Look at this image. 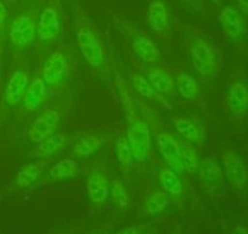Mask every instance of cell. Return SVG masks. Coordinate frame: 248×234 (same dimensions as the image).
Listing matches in <instances>:
<instances>
[{
  "label": "cell",
  "instance_id": "cell-35",
  "mask_svg": "<svg viewBox=\"0 0 248 234\" xmlns=\"http://www.w3.org/2000/svg\"><path fill=\"white\" fill-rule=\"evenodd\" d=\"M212 1H214V3H216V4H219L221 1V0H212Z\"/></svg>",
  "mask_w": 248,
  "mask_h": 234
},
{
  "label": "cell",
  "instance_id": "cell-25",
  "mask_svg": "<svg viewBox=\"0 0 248 234\" xmlns=\"http://www.w3.org/2000/svg\"><path fill=\"white\" fill-rule=\"evenodd\" d=\"M100 145H101V140L97 135L92 134V133H87L83 134L82 137L78 138L75 143V154L78 157H90L94 152L99 150Z\"/></svg>",
  "mask_w": 248,
  "mask_h": 234
},
{
  "label": "cell",
  "instance_id": "cell-5",
  "mask_svg": "<svg viewBox=\"0 0 248 234\" xmlns=\"http://www.w3.org/2000/svg\"><path fill=\"white\" fill-rule=\"evenodd\" d=\"M35 34H37V21H35V15L31 11L20 14L13 21L9 32L11 43L20 49L31 47V44L34 42Z\"/></svg>",
  "mask_w": 248,
  "mask_h": 234
},
{
  "label": "cell",
  "instance_id": "cell-24",
  "mask_svg": "<svg viewBox=\"0 0 248 234\" xmlns=\"http://www.w3.org/2000/svg\"><path fill=\"white\" fill-rule=\"evenodd\" d=\"M116 152L117 159H118L119 166H121L122 172L125 177H129L130 172L133 169V152L129 147L127 138L124 135H119L116 142Z\"/></svg>",
  "mask_w": 248,
  "mask_h": 234
},
{
  "label": "cell",
  "instance_id": "cell-19",
  "mask_svg": "<svg viewBox=\"0 0 248 234\" xmlns=\"http://www.w3.org/2000/svg\"><path fill=\"white\" fill-rule=\"evenodd\" d=\"M228 106L235 115H243L248 110V88L243 83L235 82L229 87Z\"/></svg>",
  "mask_w": 248,
  "mask_h": 234
},
{
  "label": "cell",
  "instance_id": "cell-33",
  "mask_svg": "<svg viewBox=\"0 0 248 234\" xmlns=\"http://www.w3.org/2000/svg\"><path fill=\"white\" fill-rule=\"evenodd\" d=\"M6 18V8L3 1H0V27L3 26L4 21Z\"/></svg>",
  "mask_w": 248,
  "mask_h": 234
},
{
  "label": "cell",
  "instance_id": "cell-3",
  "mask_svg": "<svg viewBox=\"0 0 248 234\" xmlns=\"http://www.w3.org/2000/svg\"><path fill=\"white\" fill-rule=\"evenodd\" d=\"M77 40L87 63L94 68H101L106 61V52L97 33L89 26H79L77 31Z\"/></svg>",
  "mask_w": 248,
  "mask_h": 234
},
{
  "label": "cell",
  "instance_id": "cell-31",
  "mask_svg": "<svg viewBox=\"0 0 248 234\" xmlns=\"http://www.w3.org/2000/svg\"><path fill=\"white\" fill-rule=\"evenodd\" d=\"M141 228L138 226H129V227H124L121 231L117 232L116 234H139Z\"/></svg>",
  "mask_w": 248,
  "mask_h": 234
},
{
  "label": "cell",
  "instance_id": "cell-8",
  "mask_svg": "<svg viewBox=\"0 0 248 234\" xmlns=\"http://www.w3.org/2000/svg\"><path fill=\"white\" fill-rule=\"evenodd\" d=\"M157 145L167 166L181 176L185 169L181 162L180 138L169 132H162L157 134Z\"/></svg>",
  "mask_w": 248,
  "mask_h": 234
},
{
  "label": "cell",
  "instance_id": "cell-22",
  "mask_svg": "<svg viewBox=\"0 0 248 234\" xmlns=\"http://www.w3.org/2000/svg\"><path fill=\"white\" fill-rule=\"evenodd\" d=\"M175 87L179 94L185 100H192L199 94V85L196 81L185 71H178L175 72Z\"/></svg>",
  "mask_w": 248,
  "mask_h": 234
},
{
  "label": "cell",
  "instance_id": "cell-2",
  "mask_svg": "<svg viewBox=\"0 0 248 234\" xmlns=\"http://www.w3.org/2000/svg\"><path fill=\"white\" fill-rule=\"evenodd\" d=\"M72 57L65 50H56L46 57L42 66L43 81L51 89L65 87L75 72Z\"/></svg>",
  "mask_w": 248,
  "mask_h": 234
},
{
  "label": "cell",
  "instance_id": "cell-26",
  "mask_svg": "<svg viewBox=\"0 0 248 234\" xmlns=\"http://www.w3.org/2000/svg\"><path fill=\"white\" fill-rule=\"evenodd\" d=\"M78 164L76 160L65 159L57 162L51 167L49 172V177L52 182H61L63 180L73 177L77 173Z\"/></svg>",
  "mask_w": 248,
  "mask_h": 234
},
{
  "label": "cell",
  "instance_id": "cell-29",
  "mask_svg": "<svg viewBox=\"0 0 248 234\" xmlns=\"http://www.w3.org/2000/svg\"><path fill=\"white\" fill-rule=\"evenodd\" d=\"M132 83L134 89L137 90L141 97L152 99V98H155V95H156V92H155L154 87H152L151 83L149 82V80H146V78L142 75H140V73L133 72Z\"/></svg>",
  "mask_w": 248,
  "mask_h": 234
},
{
  "label": "cell",
  "instance_id": "cell-6",
  "mask_svg": "<svg viewBox=\"0 0 248 234\" xmlns=\"http://www.w3.org/2000/svg\"><path fill=\"white\" fill-rule=\"evenodd\" d=\"M61 30V17L60 10L56 4H49L43 9L37 25V34L40 44H44V50L46 45L51 44L59 37Z\"/></svg>",
  "mask_w": 248,
  "mask_h": 234
},
{
  "label": "cell",
  "instance_id": "cell-9",
  "mask_svg": "<svg viewBox=\"0 0 248 234\" xmlns=\"http://www.w3.org/2000/svg\"><path fill=\"white\" fill-rule=\"evenodd\" d=\"M192 65L203 77L214 75L217 67V57L213 48L204 39H196L191 45Z\"/></svg>",
  "mask_w": 248,
  "mask_h": 234
},
{
  "label": "cell",
  "instance_id": "cell-30",
  "mask_svg": "<svg viewBox=\"0 0 248 234\" xmlns=\"http://www.w3.org/2000/svg\"><path fill=\"white\" fill-rule=\"evenodd\" d=\"M111 194L112 199L116 202L118 206L121 207H127L129 204V197H128V193L125 190V188L123 187V184L121 183V181L113 180L111 184Z\"/></svg>",
  "mask_w": 248,
  "mask_h": 234
},
{
  "label": "cell",
  "instance_id": "cell-17",
  "mask_svg": "<svg viewBox=\"0 0 248 234\" xmlns=\"http://www.w3.org/2000/svg\"><path fill=\"white\" fill-rule=\"evenodd\" d=\"M46 161H38L33 162V164L25 165L16 173L15 178H14V185H16L17 188H21V189L31 187L44 173L45 169H46Z\"/></svg>",
  "mask_w": 248,
  "mask_h": 234
},
{
  "label": "cell",
  "instance_id": "cell-15",
  "mask_svg": "<svg viewBox=\"0 0 248 234\" xmlns=\"http://www.w3.org/2000/svg\"><path fill=\"white\" fill-rule=\"evenodd\" d=\"M133 50L141 61L149 65H157L161 63L162 55L157 45L145 35H137L132 42Z\"/></svg>",
  "mask_w": 248,
  "mask_h": 234
},
{
  "label": "cell",
  "instance_id": "cell-28",
  "mask_svg": "<svg viewBox=\"0 0 248 234\" xmlns=\"http://www.w3.org/2000/svg\"><path fill=\"white\" fill-rule=\"evenodd\" d=\"M169 205V195L162 187H155L146 199V210L149 214L157 215L166 210Z\"/></svg>",
  "mask_w": 248,
  "mask_h": 234
},
{
  "label": "cell",
  "instance_id": "cell-4",
  "mask_svg": "<svg viewBox=\"0 0 248 234\" xmlns=\"http://www.w3.org/2000/svg\"><path fill=\"white\" fill-rule=\"evenodd\" d=\"M199 180L204 192L211 197H223L225 194V174L213 159H203L200 162Z\"/></svg>",
  "mask_w": 248,
  "mask_h": 234
},
{
  "label": "cell",
  "instance_id": "cell-32",
  "mask_svg": "<svg viewBox=\"0 0 248 234\" xmlns=\"http://www.w3.org/2000/svg\"><path fill=\"white\" fill-rule=\"evenodd\" d=\"M236 3H237L238 10H241L245 15L248 16V0H236Z\"/></svg>",
  "mask_w": 248,
  "mask_h": 234
},
{
  "label": "cell",
  "instance_id": "cell-12",
  "mask_svg": "<svg viewBox=\"0 0 248 234\" xmlns=\"http://www.w3.org/2000/svg\"><path fill=\"white\" fill-rule=\"evenodd\" d=\"M47 93V87L42 76L35 75L31 81L25 98L22 100V110L26 114H32L42 106Z\"/></svg>",
  "mask_w": 248,
  "mask_h": 234
},
{
  "label": "cell",
  "instance_id": "cell-7",
  "mask_svg": "<svg viewBox=\"0 0 248 234\" xmlns=\"http://www.w3.org/2000/svg\"><path fill=\"white\" fill-rule=\"evenodd\" d=\"M60 112L52 107H45L33 121L28 130V138L31 142L38 144L45 138L55 134L60 125Z\"/></svg>",
  "mask_w": 248,
  "mask_h": 234
},
{
  "label": "cell",
  "instance_id": "cell-34",
  "mask_svg": "<svg viewBox=\"0 0 248 234\" xmlns=\"http://www.w3.org/2000/svg\"><path fill=\"white\" fill-rule=\"evenodd\" d=\"M232 234H248V228L247 227L242 226V224H237V226L233 228Z\"/></svg>",
  "mask_w": 248,
  "mask_h": 234
},
{
  "label": "cell",
  "instance_id": "cell-11",
  "mask_svg": "<svg viewBox=\"0 0 248 234\" xmlns=\"http://www.w3.org/2000/svg\"><path fill=\"white\" fill-rule=\"evenodd\" d=\"M223 167L229 182L236 188H242L248 182V172L245 162L232 150H226L223 154Z\"/></svg>",
  "mask_w": 248,
  "mask_h": 234
},
{
  "label": "cell",
  "instance_id": "cell-21",
  "mask_svg": "<svg viewBox=\"0 0 248 234\" xmlns=\"http://www.w3.org/2000/svg\"><path fill=\"white\" fill-rule=\"evenodd\" d=\"M149 23L157 33H163L168 27V9L162 1H152L149 6Z\"/></svg>",
  "mask_w": 248,
  "mask_h": 234
},
{
  "label": "cell",
  "instance_id": "cell-27",
  "mask_svg": "<svg viewBox=\"0 0 248 234\" xmlns=\"http://www.w3.org/2000/svg\"><path fill=\"white\" fill-rule=\"evenodd\" d=\"M66 140H67L66 134L55 133V134L50 135V137L45 138L42 142L38 143L37 147L33 150V152H37V155H42V156L54 155L55 152L59 151V150L65 145Z\"/></svg>",
  "mask_w": 248,
  "mask_h": 234
},
{
  "label": "cell",
  "instance_id": "cell-20",
  "mask_svg": "<svg viewBox=\"0 0 248 234\" xmlns=\"http://www.w3.org/2000/svg\"><path fill=\"white\" fill-rule=\"evenodd\" d=\"M157 177H158L162 189L168 195L178 198L184 193V185L179 174L168 166L161 167L157 173Z\"/></svg>",
  "mask_w": 248,
  "mask_h": 234
},
{
  "label": "cell",
  "instance_id": "cell-23",
  "mask_svg": "<svg viewBox=\"0 0 248 234\" xmlns=\"http://www.w3.org/2000/svg\"><path fill=\"white\" fill-rule=\"evenodd\" d=\"M180 147H181V162H183L184 169H185L190 176H197L200 167V159L197 155L196 149L194 148L192 143L183 139L180 137Z\"/></svg>",
  "mask_w": 248,
  "mask_h": 234
},
{
  "label": "cell",
  "instance_id": "cell-13",
  "mask_svg": "<svg viewBox=\"0 0 248 234\" xmlns=\"http://www.w3.org/2000/svg\"><path fill=\"white\" fill-rule=\"evenodd\" d=\"M174 126L183 139L192 143V144H203L206 139V128L203 123L195 117L190 118H176L174 120Z\"/></svg>",
  "mask_w": 248,
  "mask_h": 234
},
{
  "label": "cell",
  "instance_id": "cell-1",
  "mask_svg": "<svg viewBox=\"0 0 248 234\" xmlns=\"http://www.w3.org/2000/svg\"><path fill=\"white\" fill-rule=\"evenodd\" d=\"M122 102L125 110V138H127L129 147L132 149L133 157L137 161L142 162L147 159L151 151V137H150V128L146 121L138 114L134 101L128 92L121 88Z\"/></svg>",
  "mask_w": 248,
  "mask_h": 234
},
{
  "label": "cell",
  "instance_id": "cell-14",
  "mask_svg": "<svg viewBox=\"0 0 248 234\" xmlns=\"http://www.w3.org/2000/svg\"><path fill=\"white\" fill-rule=\"evenodd\" d=\"M147 80L151 83L154 89L161 93L162 95H166L169 99L175 97V81L166 68L156 65L150 66L147 68Z\"/></svg>",
  "mask_w": 248,
  "mask_h": 234
},
{
  "label": "cell",
  "instance_id": "cell-16",
  "mask_svg": "<svg viewBox=\"0 0 248 234\" xmlns=\"http://www.w3.org/2000/svg\"><path fill=\"white\" fill-rule=\"evenodd\" d=\"M220 22L225 34L230 38H240L247 28L240 11L232 6L224 8L220 15Z\"/></svg>",
  "mask_w": 248,
  "mask_h": 234
},
{
  "label": "cell",
  "instance_id": "cell-18",
  "mask_svg": "<svg viewBox=\"0 0 248 234\" xmlns=\"http://www.w3.org/2000/svg\"><path fill=\"white\" fill-rule=\"evenodd\" d=\"M88 195L95 204H102L106 201L109 193L108 180L104 173L94 171L88 180Z\"/></svg>",
  "mask_w": 248,
  "mask_h": 234
},
{
  "label": "cell",
  "instance_id": "cell-10",
  "mask_svg": "<svg viewBox=\"0 0 248 234\" xmlns=\"http://www.w3.org/2000/svg\"><path fill=\"white\" fill-rule=\"evenodd\" d=\"M31 81L30 68L27 66H18L11 71L5 88V99L9 105L16 106L22 102Z\"/></svg>",
  "mask_w": 248,
  "mask_h": 234
}]
</instances>
